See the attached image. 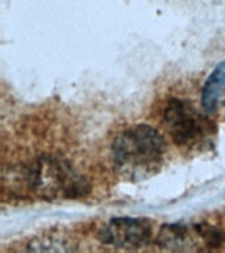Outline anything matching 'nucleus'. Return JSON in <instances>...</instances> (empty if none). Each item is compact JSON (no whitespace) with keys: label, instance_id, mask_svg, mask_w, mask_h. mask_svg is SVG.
<instances>
[{"label":"nucleus","instance_id":"obj_1","mask_svg":"<svg viewBox=\"0 0 225 253\" xmlns=\"http://www.w3.org/2000/svg\"><path fill=\"white\" fill-rule=\"evenodd\" d=\"M86 178L65 158L43 154L3 174V191L21 199H79L90 193Z\"/></svg>","mask_w":225,"mask_h":253},{"label":"nucleus","instance_id":"obj_2","mask_svg":"<svg viewBox=\"0 0 225 253\" xmlns=\"http://www.w3.org/2000/svg\"><path fill=\"white\" fill-rule=\"evenodd\" d=\"M167 144L161 132L148 124L128 126L112 142V162L120 177L140 182L158 173Z\"/></svg>","mask_w":225,"mask_h":253},{"label":"nucleus","instance_id":"obj_3","mask_svg":"<svg viewBox=\"0 0 225 253\" xmlns=\"http://www.w3.org/2000/svg\"><path fill=\"white\" fill-rule=\"evenodd\" d=\"M208 114H200L196 106L187 99L171 98L163 110L166 130L175 145L193 149L200 148L213 134V123Z\"/></svg>","mask_w":225,"mask_h":253},{"label":"nucleus","instance_id":"obj_4","mask_svg":"<svg viewBox=\"0 0 225 253\" xmlns=\"http://www.w3.org/2000/svg\"><path fill=\"white\" fill-rule=\"evenodd\" d=\"M151 225L138 217H113L99 231L103 244L121 249H140L150 243Z\"/></svg>","mask_w":225,"mask_h":253},{"label":"nucleus","instance_id":"obj_5","mask_svg":"<svg viewBox=\"0 0 225 253\" xmlns=\"http://www.w3.org/2000/svg\"><path fill=\"white\" fill-rule=\"evenodd\" d=\"M157 244L166 251H197L204 247L199 233L192 225L185 223H167L158 232Z\"/></svg>","mask_w":225,"mask_h":253},{"label":"nucleus","instance_id":"obj_6","mask_svg":"<svg viewBox=\"0 0 225 253\" xmlns=\"http://www.w3.org/2000/svg\"><path fill=\"white\" fill-rule=\"evenodd\" d=\"M225 96V61L215 67L201 90V107L209 116L216 112L220 99Z\"/></svg>","mask_w":225,"mask_h":253},{"label":"nucleus","instance_id":"obj_7","mask_svg":"<svg viewBox=\"0 0 225 253\" xmlns=\"http://www.w3.org/2000/svg\"><path fill=\"white\" fill-rule=\"evenodd\" d=\"M74 249V247H71L67 241L55 236L37 237L31 243H28L27 247V251H33V252H67Z\"/></svg>","mask_w":225,"mask_h":253},{"label":"nucleus","instance_id":"obj_8","mask_svg":"<svg viewBox=\"0 0 225 253\" xmlns=\"http://www.w3.org/2000/svg\"><path fill=\"white\" fill-rule=\"evenodd\" d=\"M196 232L199 233L205 248L215 249L219 248L225 243V231L216 225L209 223H196L193 224Z\"/></svg>","mask_w":225,"mask_h":253}]
</instances>
